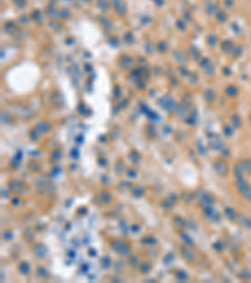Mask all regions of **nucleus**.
I'll return each instance as SVG.
<instances>
[{
  "mask_svg": "<svg viewBox=\"0 0 251 283\" xmlns=\"http://www.w3.org/2000/svg\"><path fill=\"white\" fill-rule=\"evenodd\" d=\"M33 253H34V255H36L38 258H44L48 253V249L44 244L38 243V244H35V247L33 248Z\"/></svg>",
  "mask_w": 251,
  "mask_h": 283,
  "instance_id": "0eeeda50",
  "label": "nucleus"
},
{
  "mask_svg": "<svg viewBox=\"0 0 251 283\" xmlns=\"http://www.w3.org/2000/svg\"><path fill=\"white\" fill-rule=\"evenodd\" d=\"M225 215L230 219V220H233V219H235V217H236V213L233 212L231 208H226L225 209Z\"/></svg>",
  "mask_w": 251,
  "mask_h": 283,
  "instance_id": "412c9836",
  "label": "nucleus"
},
{
  "mask_svg": "<svg viewBox=\"0 0 251 283\" xmlns=\"http://www.w3.org/2000/svg\"><path fill=\"white\" fill-rule=\"evenodd\" d=\"M19 201H20V200L18 199V198H14V199L11 200V204H13V205H19Z\"/></svg>",
  "mask_w": 251,
  "mask_h": 283,
  "instance_id": "7c9ffc66",
  "label": "nucleus"
},
{
  "mask_svg": "<svg viewBox=\"0 0 251 283\" xmlns=\"http://www.w3.org/2000/svg\"><path fill=\"white\" fill-rule=\"evenodd\" d=\"M89 255H92V257H93V255H97V252L94 253L93 249H90V251H89Z\"/></svg>",
  "mask_w": 251,
  "mask_h": 283,
  "instance_id": "72a5a7b5",
  "label": "nucleus"
},
{
  "mask_svg": "<svg viewBox=\"0 0 251 283\" xmlns=\"http://www.w3.org/2000/svg\"><path fill=\"white\" fill-rule=\"evenodd\" d=\"M141 229V227L138 225V224H135V225H132V231L133 233H138V230Z\"/></svg>",
  "mask_w": 251,
  "mask_h": 283,
  "instance_id": "c85d7f7f",
  "label": "nucleus"
},
{
  "mask_svg": "<svg viewBox=\"0 0 251 283\" xmlns=\"http://www.w3.org/2000/svg\"><path fill=\"white\" fill-rule=\"evenodd\" d=\"M3 236H4V239H5V240H11L13 239V233L10 230H5V231H4V234H3Z\"/></svg>",
  "mask_w": 251,
  "mask_h": 283,
  "instance_id": "a878e982",
  "label": "nucleus"
},
{
  "mask_svg": "<svg viewBox=\"0 0 251 283\" xmlns=\"http://www.w3.org/2000/svg\"><path fill=\"white\" fill-rule=\"evenodd\" d=\"M140 159H141V156L137 151H135V150L131 151V154H129V160H131L133 164H138L140 162Z\"/></svg>",
  "mask_w": 251,
  "mask_h": 283,
  "instance_id": "ddd939ff",
  "label": "nucleus"
},
{
  "mask_svg": "<svg viewBox=\"0 0 251 283\" xmlns=\"http://www.w3.org/2000/svg\"><path fill=\"white\" fill-rule=\"evenodd\" d=\"M203 210H205V215H206L207 218H213V217H215V214H216V212L211 208V206H205Z\"/></svg>",
  "mask_w": 251,
  "mask_h": 283,
  "instance_id": "aec40b11",
  "label": "nucleus"
},
{
  "mask_svg": "<svg viewBox=\"0 0 251 283\" xmlns=\"http://www.w3.org/2000/svg\"><path fill=\"white\" fill-rule=\"evenodd\" d=\"M142 243L143 244H156L157 243V238H154L153 235H147V236H144L143 239H142Z\"/></svg>",
  "mask_w": 251,
  "mask_h": 283,
  "instance_id": "4468645a",
  "label": "nucleus"
},
{
  "mask_svg": "<svg viewBox=\"0 0 251 283\" xmlns=\"http://www.w3.org/2000/svg\"><path fill=\"white\" fill-rule=\"evenodd\" d=\"M114 169H116V171L118 172V174H122V172L126 170V166H124L123 161H117L116 165H114Z\"/></svg>",
  "mask_w": 251,
  "mask_h": 283,
  "instance_id": "a211bd4d",
  "label": "nucleus"
},
{
  "mask_svg": "<svg viewBox=\"0 0 251 283\" xmlns=\"http://www.w3.org/2000/svg\"><path fill=\"white\" fill-rule=\"evenodd\" d=\"M111 265V259L108 258V257H104V258H102V267L103 268H108Z\"/></svg>",
  "mask_w": 251,
  "mask_h": 283,
  "instance_id": "b1692460",
  "label": "nucleus"
},
{
  "mask_svg": "<svg viewBox=\"0 0 251 283\" xmlns=\"http://www.w3.org/2000/svg\"><path fill=\"white\" fill-rule=\"evenodd\" d=\"M175 203H176V199H173V195H171L168 199H165L162 201V206L166 209H171L175 205Z\"/></svg>",
  "mask_w": 251,
  "mask_h": 283,
  "instance_id": "f8f14e48",
  "label": "nucleus"
},
{
  "mask_svg": "<svg viewBox=\"0 0 251 283\" xmlns=\"http://www.w3.org/2000/svg\"><path fill=\"white\" fill-rule=\"evenodd\" d=\"M245 166H246V169L249 170V172H251V161H246Z\"/></svg>",
  "mask_w": 251,
  "mask_h": 283,
  "instance_id": "2f4dec72",
  "label": "nucleus"
},
{
  "mask_svg": "<svg viewBox=\"0 0 251 283\" xmlns=\"http://www.w3.org/2000/svg\"><path fill=\"white\" fill-rule=\"evenodd\" d=\"M128 263L132 265V267H137V265H140V259H138V257L133 255V257H129L128 259Z\"/></svg>",
  "mask_w": 251,
  "mask_h": 283,
  "instance_id": "4be33fe9",
  "label": "nucleus"
},
{
  "mask_svg": "<svg viewBox=\"0 0 251 283\" xmlns=\"http://www.w3.org/2000/svg\"><path fill=\"white\" fill-rule=\"evenodd\" d=\"M236 185H237V188H238V190H240V193L242 194V195H244L245 198H247V199H251V189L244 183V181L237 180Z\"/></svg>",
  "mask_w": 251,
  "mask_h": 283,
  "instance_id": "6e6552de",
  "label": "nucleus"
},
{
  "mask_svg": "<svg viewBox=\"0 0 251 283\" xmlns=\"http://www.w3.org/2000/svg\"><path fill=\"white\" fill-rule=\"evenodd\" d=\"M198 203L203 206H211L213 204V196L208 191H198L197 193Z\"/></svg>",
  "mask_w": 251,
  "mask_h": 283,
  "instance_id": "f03ea898",
  "label": "nucleus"
},
{
  "mask_svg": "<svg viewBox=\"0 0 251 283\" xmlns=\"http://www.w3.org/2000/svg\"><path fill=\"white\" fill-rule=\"evenodd\" d=\"M172 259H173V254H168L167 257H165V263H171Z\"/></svg>",
  "mask_w": 251,
  "mask_h": 283,
  "instance_id": "cd10ccee",
  "label": "nucleus"
},
{
  "mask_svg": "<svg viewBox=\"0 0 251 283\" xmlns=\"http://www.w3.org/2000/svg\"><path fill=\"white\" fill-rule=\"evenodd\" d=\"M97 199L100 204H109L112 201V195L108 190H100L97 195Z\"/></svg>",
  "mask_w": 251,
  "mask_h": 283,
  "instance_id": "423d86ee",
  "label": "nucleus"
},
{
  "mask_svg": "<svg viewBox=\"0 0 251 283\" xmlns=\"http://www.w3.org/2000/svg\"><path fill=\"white\" fill-rule=\"evenodd\" d=\"M131 186H132V185H131V183H129V181H121L118 189H119L123 193V191H126V190L131 189Z\"/></svg>",
  "mask_w": 251,
  "mask_h": 283,
  "instance_id": "f3484780",
  "label": "nucleus"
},
{
  "mask_svg": "<svg viewBox=\"0 0 251 283\" xmlns=\"http://www.w3.org/2000/svg\"><path fill=\"white\" fill-rule=\"evenodd\" d=\"M179 236L185 240V243L187 244V246H194V240H192V238L188 234H186V233H183V231H181L179 233Z\"/></svg>",
  "mask_w": 251,
  "mask_h": 283,
  "instance_id": "2eb2a0df",
  "label": "nucleus"
},
{
  "mask_svg": "<svg viewBox=\"0 0 251 283\" xmlns=\"http://www.w3.org/2000/svg\"><path fill=\"white\" fill-rule=\"evenodd\" d=\"M18 271L22 273L23 276H29V274H30V272H32L30 264H29L28 262H25V260L20 262L19 265H18Z\"/></svg>",
  "mask_w": 251,
  "mask_h": 283,
  "instance_id": "1a4fd4ad",
  "label": "nucleus"
},
{
  "mask_svg": "<svg viewBox=\"0 0 251 283\" xmlns=\"http://www.w3.org/2000/svg\"><path fill=\"white\" fill-rule=\"evenodd\" d=\"M181 254H182L183 258H185L188 262V263H192V262H195V259H196L195 252H192L191 249L187 247V244H186V246H182L181 247Z\"/></svg>",
  "mask_w": 251,
  "mask_h": 283,
  "instance_id": "39448f33",
  "label": "nucleus"
},
{
  "mask_svg": "<svg viewBox=\"0 0 251 283\" xmlns=\"http://www.w3.org/2000/svg\"><path fill=\"white\" fill-rule=\"evenodd\" d=\"M111 246L116 252H118L121 255H129L131 254V248H129V246L121 239H114L111 243Z\"/></svg>",
  "mask_w": 251,
  "mask_h": 283,
  "instance_id": "f257e3e1",
  "label": "nucleus"
},
{
  "mask_svg": "<svg viewBox=\"0 0 251 283\" xmlns=\"http://www.w3.org/2000/svg\"><path fill=\"white\" fill-rule=\"evenodd\" d=\"M175 222H177V225H178V227H181V228L186 227V220H183V219H182V218H179V217H176V218H175Z\"/></svg>",
  "mask_w": 251,
  "mask_h": 283,
  "instance_id": "393cba45",
  "label": "nucleus"
},
{
  "mask_svg": "<svg viewBox=\"0 0 251 283\" xmlns=\"http://www.w3.org/2000/svg\"><path fill=\"white\" fill-rule=\"evenodd\" d=\"M9 188L13 190V191L19 193V194H23L28 190V186L20 180H11L9 183Z\"/></svg>",
  "mask_w": 251,
  "mask_h": 283,
  "instance_id": "20e7f679",
  "label": "nucleus"
},
{
  "mask_svg": "<svg viewBox=\"0 0 251 283\" xmlns=\"http://www.w3.org/2000/svg\"><path fill=\"white\" fill-rule=\"evenodd\" d=\"M62 157V152H60V150H54V152L52 154V159L53 160H55V161H58Z\"/></svg>",
  "mask_w": 251,
  "mask_h": 283,
  "instance_id": "5701e85b",
  "label": "nucleus"
},
{
  "mask_svg": "<svg viewBox=\"0 0 251 283\" xmlns=\"http://www.w3.org/2000/svg\"><path fill=\"white\" fill-rule=\"evenodd\" d=\"M138 268H140V272L143 273V274H147L148 272H151V269H152V263L148 260H144V262H141L140 265H138Z\"/></svg>",
  "mask_w": 251,
  "mask_h": 283,
  "instance_id": "9b49d317",
  "label": "nucleus"
},
{
  "mask_svg": "<svg viewBox=\"0 0 251 283\" xmlns=\"http://www.w3.org/2000/svg\"><path fill=\"white\" fill-rule=\"evenodd\" d=\"M99 165H102V166H104V165H107V161H106V162H104V160H103V159H100V160H99Z\"/></svg>",
  "mask_w": 251,
  "mask_h": 283,
  "instance_id": "473e14b6",
  "label": "nucleus"
},
{
  "mask_svg": "<svg viewBox=\"0 0 251 283\" xmlns=\"http://www.w3.org/2000/svg\"><path fill=\"white\" fill-rule=\"evenodd\" d=\"M176 279L179 281V282H185V281L187 279V274H186V272L178 271L177 273H176Z\"/></svg>",
  "mask_w": 251,
  "mask_h": 283,
  "instance_id": "6ab92c4d",
  "label": "nucleus"
},
{
  "mask_svg": "<svg viewBox=\"0 0 251 283\" xmlns=\"http://www.w3.org/2000/svg\"><path fill=\"white\" fill-rule=\"evenodd\" d=\"M213 248H215V249H217V251H221V244L219 243V242H217V243H213V246H212Z\"/></svg>",
  "mask_w": 251,
  "mask_h": 283,
  "instance_id": "c756f323",
  "label": "nucleus"
},
{
  "mask_svg": "<svg viewBox=\"0 0 251 283\" xmlns=\"http://www.w3.org/2000/svg\"><path fill=\"white\" fill-rule=\"evenodd\" d=\"M143 194H144V189L142 186H137L133 189V196L135 198H141V196H143Z\"/></svg>",
  "mask_w": 251,
  "mask_h": 283,
  "instance_id": "dca6fc26",
  "label": "nucleus"
},
{
  "mask_svg": "<svg viewBox=\"0 0 251 283\" xmlns=\"http://www.w3.org/2000/svg\"><path fill=\"white\" fill-rule=\"evenodd\" d=\"M212 166H213V170L216 171V174H219L220 176L227 175V170H229L227 164H226L225 161H222V160H215L212 164Z\"/></svg>",
  "mask_w": 251,
  "mask_h": 283,
  "instance_id": "7ed1b4c3",
  "label": "nucleus"
},
{
  "mask_svg": "<svg viewBox=\"0 0 251 283\" xmlns=\"http://www.w3.org/2000/svg\"><path fill=\"white\" fill-rule=\"evenodd\" d=\"M35 273H36V276L39 277L40 279H47V278H49L48 269L45 268V267H43V265H39V267H36Z\"/></svg>",
  "mask_w": 251,
  "mask_h": 283,
  "instance_id": "9d476101",
  "label": "nucleus"
},
{
  "mask_svg": "<svg viewBox=\"0 0 251 283\" xmlns=\"http://www.w3.org/2000/svg\"><path fill=\"white\" fill-rule=\"evenodd\" d=\"M127 175L129 176V177H137V171L136 170H133V169H128L127 171Z\"/></svg>",
  "mask_w": 251,
  "mask_h": 283,
  "instance_id": "bb28decb",
  "label": "nucleus"
}]
</instances>
